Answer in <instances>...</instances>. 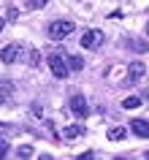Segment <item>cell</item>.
<instances>
[{"mask_svg": "<svg viewBox=\"0 0 149 160\" xmlns=\"http://www.w3.org/2000/svg\"><path fill=\"white\" fill-rule=\"evenodd\" d=\"M130 130L138 136V138H149V122H147V119H133Z\"/></svg>", "mask_w": 149, "mask_h": 160, "instance_id": "6", "label": "cell"}, {"mask_svg": "<svg viewBox=\"0 0 149 160\" xmlns=\"http://www.w3.org/2000/svg\"><path fill=\"white\" fill-rule=\"evenodd\" d=\"M6 130H8V125H6V122H0V133H6Z\"/></svg>", "mask_w": 149, "mask_h": 160, "instance_id": "18", "label": "cell"}, {"mask_svg": "<svg viewBox=\"0 0 149 160\" xmlns=\"http://www.w3.org/2000/svg\"><path fill=\"white\" fill-rule=\"evenodd\" d=\"M19 43H8V46H3L0 49V60L6 62V65H11V62H17V57H19Z\"/></svg>", "mask_w": 149, "mask_h": 160, "instance_id": "5", "label": "cell"}, {"mask_svg": "<svg viewBox=\"0 0 149 160\" xmlns=\"http://www.w3.org/2000/svg\"><path fill=\"white\" fill-rule=\"evenodd\" d=\"M3 101H6V98H3V95H0V103H3Z\"/></svg>", "mask_w": 149, "mask_h": 160, "instance_id": "20", "label": "cell"}, {"mask_svg": "<svg viewBox=\"0 0 149 160\" xmlns=\"http://www.w3.org/2000/svg\"><path fill=\"white\" fill-rule=\"evenodd\" d=\"M3 27H6V19H0V30H3Z\"/></svg>", "mask_w": 149, "mask_h": 160, "instance_id": "19", "label": "cell"}, {"mask_svg": "<svg viewBox=\"0 0 149 160\" xmlns=\"http://www.w3.org/2000/svg\"><path fill=\"white\" fill-rule=\"evenodd\" d=\"M82 133H84V128H82V125H68L65 130H62V136H65V138H79Z\"/></svg>", "mask_w": 149, "mask_h": 160, "instance_id": "8", "label": "cell"}, {"mask_svg": "<svg viewBox=\"0 0 149 160\" xmlns=\"http://www.w3.org/2000/svg\"><path fill=\"white\" fill-rule=\"evenodd\" d=\"M46 0H27V8H41Z\"/></svg>", "mask_w": 149, "mask_h": 160, "instance_id": "14", "label": "cell"}, {"mask_svg": "<svg viewBox=\"0 0 149 160\" xmlns=\"http://www.w3.org/2000/svg\"><path fill=\"white\" fill-rule=\"evenodd\" d=\"M125 136H127L125 128H111V130H108V138H111V141H122Z\"/></svg>", "mask_w": 149, "mask_h": 160, "instance_id": "11", "label": "cell"}, {"mask_svg": "<svg viewBox=\"0 0 149 160\" xmlns=\"http://www.w3.org/2000/svg\"><path fill=\"white\" fill-rule=\"evenodd\" d=\"M127 71H130V82H136V79H141V76L147 73V65H144V62H130Z\"/></svg>", "mask_w": 149, "mask_h": 160, "instance_id": "7", "label": "cell"}, {"mask_svg": "<svg viewBox=\"0 0 149 160\" xmlns=\"http://www.w3.org/2000/svg\"><path fill=\"white\" fill-rule=\"evenodd\" d=\"M71 111H73L76 117H90V106H87V98H84V95H79L76 92L73 98H71Z\"/></svg>", "mask_w": 149, "mask_h": 160, "instance_id": "3", "label": "cell"}, {"mask_svg": "<svg viewBox=\"0 0 149 160\" xmlns=\"http://www.w3.org/2000/svg\"><path fill=\"white\" fill-rule=\"evenodd\" d=\"M100 43H103V33H100V30H87V33L82 35V46L84 49H98Z\"/></svg>", "mask_w": 149, "mask_h": 160, "instance_id": "4", "label": "cell"}, {"mask_svg": "<svg viewBox=\"0 0 149 160\" xmlns=\"http://www.w3.org/2000/svg\"><path fill=\"white\" fill-rule=\"evenodd\" d=\"M65 60H68V71H82L84 68V60L76 57V54H71V57H65Z\"/></svg>", "mask_w": 149, "mask_h": 160, "instance_id": "10", "label": "cell"}, {"mask_svg": "<svg viewBox=\"0 0 149 160\" xmlns=\"http://www.w3.org/2000/svg\"><path fill=\"white\" fill-rule=\"evenodd\" d=\"M73 30H76V25L71 22V19H57V22L49 25V38L52 41H62V38H68Z\"/></svg>", "mask_w": 149, "mask_h": 160, "instance_id": "1", "label": "cell"}, {"mask_svg": "<svg viewBox=\"0 0 149 160\" xmlns=\"http://www.w3.org/2000/svg\"><path fill=\"white\" fill-rule=\"evenodd\" d=\"M141 103H144V101H141L138 95H127V98L122 101V109H138Z\"/></svg>", "mask_w": 149, "mask_h": 160, "instance_id": "9", "label": "cell"}, {"mask_svg": "<svg viewBox=\"0 0 149 160\" xmlns=\"http://www.w3.org/2000/svg\"><path fill=\"white\" fill-rule=\"evenodd\" d=\"M30 65H33V68L41 65V52H38V49H30Z\"/></svg>", "mask_w": 149, "mask_h": 160, "instance_id": "12", "label": "cell"}, {"mask_svg": "<svg viewBox=\"0 0 149 160\" xmlns=\"http://www.w3.org/2000/svg\"><path fill=\"white\" fill-rule=\"evenodd\" d=\"M33 114H35V117H41V114H43V109H41V103H35V106H33Z\"/></svg>", "mask_w": 149, "mask_h": 160, "instance_id": "17", "label": "cell"}, {"mask_svg": "<svg viewBox=\"0 0 149 160\" xmlns=\"http://www.w3.org/2000/svg\"><path fill=\"white\" fill-rule=\"evenodd\" d=\"M6 155H8V144L0 138V158H6Z\"/></svg>", "mask_w": 149, "mask_h": 160, "instance_id": "16", "label": "cell"}, {"mask_svg": "<svg viewBox=\"0 0 149 160\" xmlns=\"http://www.w3.org/2000/svg\"><path fill=\"white\" fill-rule=\"evenodd\" d=\"M17 155H19V158H30V155H33V147H30V144H25V147H19Z\"/></svg>", "mask_w": 149, "mask_h": 160, "instance_id": "13", "label": "cell"}, {"mask_svg": "<svg viewBox=\"0 0 149 160\" xmlns=\"http://www.w3.org/2000/svg\"><path fill=\"white\" fill-rule=\"evenodd\" d=\"M147 35H149V25H147Z\"/></svg>", "mask_w": 149, "mask_h": 160, "instance_id": "21", "label": "cell"}, {"mask_svg": "<svg viewBox=\"0 0 149 160\" xmlns=\"http://www.w3.org/2000/svg\"><path fill=\"white\" fill-rule=\"evenodd\" d=\"M49 71L54 73V79H65V76H68V60H65L62 52L49 54Z\"/></svg>", "mask_w": 149, "mask_h": 160, "instance_id": "2", "label": "cell"}, {"mask_svg": "<svg viewBox=\"0 0 149 160\" xmlns=\"http://www.w3.org/2000/svg\"><path fill=\"white\" fill-rule=\"evenodd\" d=\"M133 49H136V52H147V43H144V41H133Z\"/></svg>", "mask_w": 149, "mask_h": 160, "instance_id": "15", "label": "cell"}]
</instances>
